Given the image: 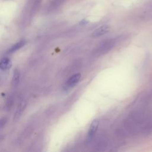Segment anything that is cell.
Masks as SVG:
<instances>
[{
	"mask_svg": "<svg viewBox=\"0 0 152 152\" xmlns=\"http://www.w3.org/2000/svg\"><path fill=\"white\" fill-rule=\"evenodd\" d=\"M81 75L80 73H77L72 75L64 85V87H63L64 89L66 90L72 88L74 86H75L79 82L81 78Z\"/></svg>",
	"mask_w": 152,
	"mask_h": 152,
	"instance_id": "obj_1",
	"label": "cell"
},
{
	"mask_svg": "<svg viewBox=\"0 0 152 152\" xmlns=\"http://www.w3.org/2000/svg\"><path fill=\"white\" fill-rule=\"evenodd\" d=\"M99 123V122L97 119H95L91 122V124L90 126L89 131L88 132V136H87V140L88 141H90L92 139V138L93 137V136L94 135V134L98 128Z\"/></svg>",
	"mask_w": 152,
	"mask_h": 152,
	"instance_id": "obj_2",
	"label": "cell"
},
{
	"mask_svg": "<svg viewBox=\"0 0 152 152\" xmlns=\"http://www.w3.org/2000/svg\"><path fill=\"white\" fill-rule=\"evenodd\" d=\"M109 26L108 25H103L100 27L96 28L93 33L92 36L93 37H99L102 35H103L107 33L109 31Z\"/></svg>",
	"mask_w": 152,
	"mask_h": 152,
	"instance_id": "obj_3",
	"label": "cell"
},
{
	"mask_svg": "<svg viewBox=\"0 0 152 152\" xmlns=\"http://www.w3.org/2000/svg\"><path fill=\"white\" fill-rule=\"evenodd\" d=\"M11 60L8 58H4L0 61V69L2 70H7L11 66Z\"/></svg>",
	"mask_w": 152,
	"mask_h": 152,
	"instance_id": "obj_4",
	"label": "cell"
},
{
	"mask_svg": "<svg viewBox=\"0 0 152 152\" xmlns=\"http://www.w3.org/2000/svg\"><path fill=\"white\" fill-rule=\"evenodd\" d=\"M26 43V41L25 40H21L18 42H17L15 45L12 46L10 49H9V53H13L15 51L18 50V49H21L23 46L25 45Z\"/></svg>",
	"mask_w": 152,
	"mask_h": 152,
	"instance_id": "obj_5",
	"label": "cell"
},
{
	"mask_svg": "<svg viewBox=\"0 0 152 152\" xmlns=\"http://www.w3.org/2000/svg\"><path fill=\"white\" fill-rule=\"evenodd\" d=\"M20 74L18 69H15L13 72L12 78V84L14 86H16L18 85L20 81Z\"/></svg>",
	"mask_w": 152,
	"mask_h": 152,
	"instance_id": "obj_6",
	"label": "cell"
},
{
	"mask_svg": "<svg viewBox=\"0 0 152 152\" xmlns=\"http://www.w3.org/2000/svg\"><path fill=\"white\" fill-rule=\"evenodd\" d=\"M26 106V104L24 102H22L21 103H20V104L18 105L16 112L15 113V119H18V118H20V116L21 115L23 110H24V107Z\"/></svg>",
	"mask_w": 152,
	"mask_h": 152,
	"instance_id": "obj_7",
	"label": "cell"
},
{
	"mask_svg": "<svg viewBox=\"0 0 152 152\" xmlns=\"http://www.w3.org/2000/svg\"><path fill=\"white\" fill-rule=\"evenodd\" d=\"M6 119L5 118H2L0 119V128L4 126L5 125V124H6Z\"/></svg>",
	"mask_w": 152,
	"mask_h": 152,
	"instance_id": "obj_8",
	"label": "cell"
}]
</instances>
